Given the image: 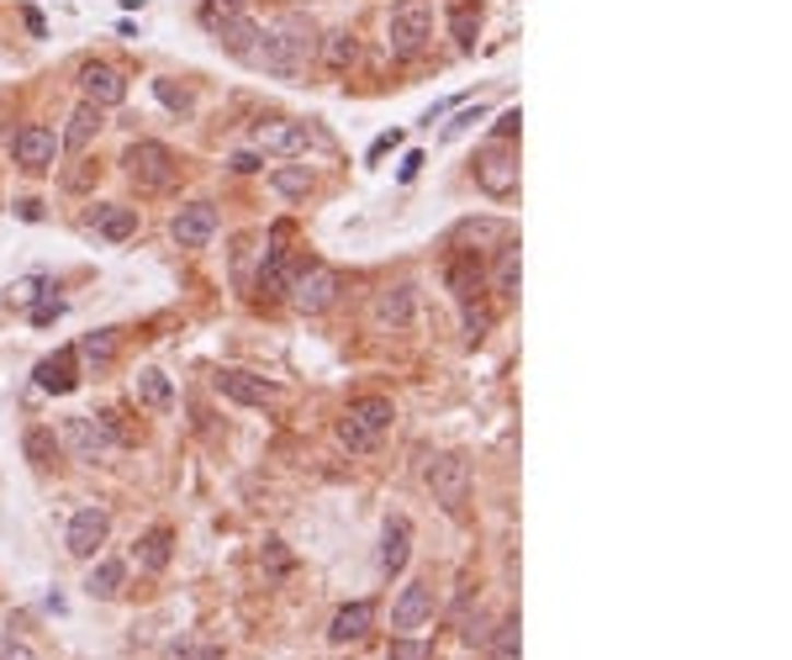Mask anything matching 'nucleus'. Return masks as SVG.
Listing matches in <instances>:
<instances>
[{"label": "nucleus", "instance_id": "f257e3e1", "mask_svg": "<svg viewBox=\"0 0 792 660\" xmlns=\"http://www.w3.org/2000/svg\"><path fill=\"white\" fill-rule=\"evenodd\" d=\"M317 22L306 16V11H286V16H275L270 32H259V48H254V59L265 74H275V80H296L306 63L317 59Z\"/></svg>", "mask_w": 792, "mask_h": 660}, {"label": "nucleus", "instance_id": "f03ea898", "mask_svg": "<svg viewBox=\"0 0 792 660\" xmlns=\"http://www.w3.org/2000/svg\"><path fill=\"white\" fill-rule=\"evenodd\" d=\"M392 418H396L392 396H354V402L343 407V418H338V444L349 454H370L386 439Z\"/></svg>", "mask_w": 792, "mask_h": 660}, {"label": "nucleus", "instance_id": "7ed1b4c3", "mask_svg": "<svg viewBox=\"0 0 792 660\" xmlns=\"http://www.w3.org/2000/svg\"><path fill=\"white\" fill-rule=\"evenodd\" d=\"M428 37H433V5L428 0H396L392 16H386V48H392V59H418L428 48Z\"/></svg>", "mask_w": 792, "mask_h": 660}, {"label": "nucleus", "instance_id": "20e7f679", "mask_svg": "<svg viewBox=\"0 0 792 660\" xmlns=\"http://www.w3.org/2000/svg\"><path fill=\"white\" fill-rule=\"evenodd\" d=\"M59 450L69 454V460H80V465H101L106 454L117 450V439H112V428H106V418H63L59 428Z\"/></svg>", "mask_w": 792, "mask_h": 660}, {"label": "nucleus", "instance_id": "39448f33", "mask_svg": "<svg viewBox=\"0 0 792 660\" xmlns=\"http://www.w3.org/2000/svg\"><path fill=\"white\" fill-rule=\"evenodd\" d=\"M123 164H127V175L138 181V190H170V185H175V175H180L175 153L164 149V143H153V138L132 143V149L123 153Z\"/></svg>", "mask_w": 792, "mask_h": 660}, {"label": "nucleus", "instance_id": "423d86ee", "mask_svg": "<svg viewBox=\"0 0 792 660\" xmlns=\"http://www.w3.org/2000/svg\"><path fill=\"white\" fill-rule=\"evenodd\" d=\"M476 185L487 196H497V201L519 196V149L513 143H487L476 153Z\"/></svg>", "mask_w": 792, "mask_h": 660}, {"label": "nucleus", "instance_id": "0eeeda50", "mask_svg": "<svg viewBox=\"0 0 792 660\" xmlns=\"http://www.w3.org/2000/svg\"><path fill=\"white\" fill-rule=\"evenodd\" d=\"M286 297H291V306H296V312L317 317V312H328V306L338 301V275L328 270V265H302Z\"/></svg>", "mask_w": 792, "mask_h": 660}, {"label": "nucleus", "instance_id": "6e6552de", "mask_svg": "<svg viewBox=\"0 0 792 660\" xmlns=\"http://www.w3.org/2000/svg\"><path fill=\"white\" fill-rule=\"evenodd\" d=\"M428 491H433V502H444L450 512L465 508L470 502V465H465V454H439L428 465Z\"/></svg>", "mask_w": 792, "mask_h": 660}, {"label": "nucleus", "instance_id": "1a4fd4ad", "mask_svg": "<svg viewBox=\"0 0 792 660\" xmlns=\"http://www.w3.org/2000/svg\"><path fill=\"white\" fill-rule=\"evenodd\" d=\"M11 153H16V164L32 170V175H43V170H54V159H59V138H54V127H43V121H27L16 138H11Z\"/></svg>", "mask_w": 792, "mask_h": 660}, {"label": "nucleus", "instance_id": "9d476101", "mask_svg": "<svg viewBox=\"0 0 792 660\" xmlns=\"http://www.w3.org/2000/svg\"><path fill=\"white\" fill-rule=\"evenodd\" d=\"M106 534H112V512H106V508H80L74 518H69L63 549H69L74 560H91L95 549L106 544Z\"/></svg>", "mask_w": 792, "mask_h": 660}, {"label": "nucleus", "instance_id": "9b49d317", "mask_svg": "<svg viewBox=\"0 0 792 660\" xmlns=\"http://www.w3.org/2000/svg\"><path fill=\"white\" fill-rule=\"evenodd\" d=\"M513 239V222L508 217H470V222H459L455 228V248L459 254H497L502 243Z\"/></svg>", "mask_w": 792, "mask_h": 660}, {"label": "nucleus", "instance_id": "f8f14e48", "mask_svg": "<svg viewBox=\"0 0 792 660\" xmlns=\"http://www.w3.org/2000/svg\"><path fill=\"white\" fill-rule=\"evenodd\" d=\"M254 143H259L265 153H280V159H302V153L312 149V132H306L302 121H291V117H270V121L254 127Z\"/></svg>", "mask_w": 792, "mask_h": 660}, {"label": "nucleus", "instance_id": "ddd939ff", "mask_svg": "<svg viewBox=\"0 0 792 660\" xmlns=\"http://www.w3.org/2000/svg\"><path fill=\"white\" fill-rule=\"evenodd\" d=\"M212 386L228 396V402H238V407H270L275 396V381H265V375H248V370H217Z\"/></svg>", "mask_w": 792, "mask_h": 660}, {"label": "nucleus", "instance_id": "4468645a", "mask_svg": "<svg viewBox=\"0 0 792 660\" xmlns=\"http://www.w3.org/2000/svg\"><path fill=\"white\" fill-rule=\"evenodd\" d=\"M217 233V207L212 201H190V207L175 211V222H170V239L180 243V248H207Z\"/></svg>", "mask_w": 792, "mask_h": 660}, {"label": "nucleus", "instance_id": "2eb2a0df", "mask_svg": "<svg viewBox=\"0 0 792 660\" xmlns=\"http://www.w3.org/2000/svg\"><path fill=\"white\" fill-rule=\"evenodd\" d=\"M428 618H433V581H407L401 587V598H396V607H392V629H401V634H412V629H423Z\"/></svg>", "mask_w": 792, "mask_h": 660}, {"label": "nucleus", "instance_id": "dca6fc26", "mask_svg": "<svg viewBox=\"0 0 792 660\" xmlns=\"http://www.w3.org/2000/svg\"><path fill=\"white\" fill-rule=\"evenodd\" d=\"M80 91H85V101L91 106H123L127 101V80L112 69V63H80Z\"/></svg>", "mask_w": 792, "mask_h": 660}, {"label": "nucleus", "instance_id": "f3484780", "mask_svg": "<svg viewBox=\"0 0 792 660\" xmlns=\"http://www.w3.org/2000/svg\"><path fill=\"white\" fill-rule=\"evenodd\" d=\"M37 391H48V396H63V391L80 386V355H74V344H63L59 355H48V360H37Z\"/></svg>", "mask_w": 792, "mask_h": 660}, {"label": "nucleus", "instance_id": "a211bd4d", "mask_svg": "<svg viewBox=\"0 0 792 660\" xmlns=\"http://www.w3.org/2000/svg\"><path fill=\"white\" fill-rule=\"evenodd\" d=\"M291 280H296V265H291V254L280 248V233H270V248H265V265H259V297H286L291 291Z\"/></svg>", "mask_w": 792, "mask_h": 660}, {"label": "nucleus", "instance_id": "6ab92c4d", "mask_svg": "<svg viewBox=\"0 0 792 660\" xmlns=\"http://www.w3.org/2000/svg\"><path fill=\"white\" fill-rule=\"evenodd\" d=\"M375 629V602H343L334 613V624H328V645H354V639H365Z\"/></svg>", "mask_w": 792, "mask_h": 660}, {"label": "nucleus", "instance_id": "aec40b11", "mask_svg": "<svg viewBox=\"0 0 792 660\" xmlns=\"http://www.w3.org/2000/svg\"><path fill=\"white\" fill-rule=\"evenodd\" d=\"M259 22H254V16H248V11H238V16H233V22H222V27L212 32L217 43H222V54H233V59H254V48H259Z\"/></svg>", "mask_w": 792, "mask_h": 660}, {"label": "nucleus", "instance_id": "412c9836", "mask_svg": "<svg viewBox=\"0 0 792 660\" xmlns=\"http://www.w3.org/2000/svg\"><path fill=\"white\" fill-rule=\"evenodd\" d=\"M407 555H412V523H407V518H386V529H381V570H386V576H401V570H407Z\"/></svg>", "mask_w": 792, "mask_h": 660}, {"label": "nucleus", "instance_id": "4be33fe9", "mask_svg": "<svg viewBox=\"0 0 792 660\" xmlns=\"http://www.w3.org/2000/svg\"><path fill=\"white\" fill-rule=\"evenodd\" d=\"M481 280H487V270H481V259H476V254H455V259L444 265V286L455 291L459 306L481 297Z\"/></svg>", "mask_w": 792, "mask_h": 660}, {"label": "nucleus", "instance_id": "5701e85b", "mask_svg": "<svg viewBox=\"0 0 792 660\" xmlns=\"http://www.w3.org/2000/svg\"><path fill=\"white\" fill-rule=\"evenodd\" d=\"M95 132H101V106H91V101H80L74 112H69V127H63L59 149L69 153H85L95 143Z\"/></svg>", "mask_w": 792, "mask_h": 660}, {"label": "nucleus", "instance_id": "b1692460", "mask_svg": "<svg viewBox=\"0 0 792 660\" xmlns=\"http://www.w3.org/2000/svg\"><path fill=\"white\" fill-rule=\"evenodd\" d=\"M91 228L106 243H123V239H132V233H138V211L117 207V201H101V207L91 211Z\"/></svg>", "mask_w": 792, "mask_h": 660}, {"label": "nucleus", "instance_id": "393cba45", "mask_svg": "<svg viewBox=\"0 0 792 660\" xmlns=\"http://www.w3.org/2000/svg\"><path fill=\"white\" fill-rule=\"evenodd\" d=\"M519 280H523V254H519V239H508L497 248V265H491V291L502 301L519 297Z\"/></svg>", "mask_w": 792, "mask_h": 660}, {"label": "nucleus", "instance_id": "a878e982", "mask_svg": "<svg viewBox=\"0 0 792 660\" xmlns=\"http://www.w3.org/2000/svg\"><path fill=\"white\" fill-rule=\"evenodd\" d=\"M317 59H323V69H334V74H343L349 63L360 59V43H354V32H349V27L323 32V37H317Z\"/></svg>", "mask_w": 792, "mask_h": 660}, {"label": "nucleus", "instance_id": "bb28decb", "mask_svg": "<svg viewBox=\"0 0 792 660\" xmlns=\"http://www.w3.org/2000/svg\"><path fill=\"white\" fill-rule=\"evenodd\" d=\"M375 323H381V328H407V323H412V286H407V280L375 297Z\"/></svg>", "mask_w": 792, "mask_h": 660}, {"label": "nucleus", "instance_id": "cd10ccee", "mask_svg": "<svg viewBox=\"0 0 792 660\" xmlns=\"http://www.w3.org/2000/svg\"><path fill=\"white\" fill-rule=\"evenodd\" d=\"M123 587H127V566H123V560H101V566L85 576V598H95V602H112Z\"/></svg>", "mask_w": 792, "mask_h": 660}, {"label": "nucleus", "instance_id": "c85d7f7f", "mask_svg": "<svg viewBox=\"0 0 792 660\" xmlns=\"http://www.w3.org/2000/svg\"><path fill=\"white\" fill-rule=\"evenodd\" d=\"M132 386H138V402H143V407H153V413H170V407H175V386H170V375H164V370H138V381H132Z\"/></svg>", "mask_w": 792, "mask_h": 660}, {"label": "nucleus", "instance_id": "c756f323", "mask_svg": "<svg viewBox=\"0 0 792 660\" xmlns=\"http://www.w3.org/2000/svg\"><path fill=\"white\" fill-rule=\"evenodd\" d=\"M85 364H95V370H106V364L117 360V328H95L80 338V349H74Z\"/></svg>", "mask_w": 792, "mask_h": 660}, {"label": "nucleus", "instance_id": "7c9ffc66", "mask_svg": "<svg viewBox=\"0 0 792 660\" xmlns=\"http://www.w3.org/2000/svg\"><path fill=\"white\" fill-rule=\"evenodd\" d=\"M270 185L286 196V201H306V190H312V170H306V164H280V170H270Z\"/></svg>", "mask_w": 792, "mask_h": 660}, {"label": "nucleus", "instance_id": "2f4dec72", "mask_svg": "<svg viewBox=\"0 0 792 660\" xmlns=\"http://www.w3.org/2000/svg\"><path fill=\"white\" fill-rule=\"evenodd\" d=\"M132 555H138V570H164L170 566V529H149Z\"/></svg>", "mask_w": 792, "mask_h": 660}, {"label": "nucleus", "instance_id": "473e14b6", "mask_svg": "<svg viewBox=\"0 0 792 660\" xmlns=\"http://www.w3.org/2000/svg\"><path fill=\"white\" fill-rule=\"evenodd\" d=\"M22 450L37 471H48L54 460H59V439H54V428H27V439H22Z\"/></svg>", "mask_w": 792, "mask_h": 660}, {"label": "nucleus", "instance_id": "72a5a7b5", "mask_svg": "<svg viewBox=\"0 0 792 660\" xmlns=\"http://www.w3.org/2000/svg\"><path fill=\"white\" fill-rule=\"evenodd\" d=\"M450 32H455V43H459V48L470 54V48H476V32H481V11H476L470 0H459V5H455V16H450Z\"/></svg>", "mask_w": 792, "mask_h": 660}, {"label": "nucleus", "instance_id": "f704fd0d", "mask_svg": "<svg viewBox=\"0 0 792 660\" xmlns=\"http://www.w3.org/2000/svg\"><path fill=\"white\" fill-rule=\"evenodd\" d=\"M519 645H523V634H519V613H513L491 634V660H519Z\"/></svg>", "mask_w": 792, "mask_h": 660}, {"label": "nucleus", "instance_id": "c9c22d12", "mask_svg": "<svg viewBox=\"0 0 792 660\" xmlns=\"http://www.w3.org/2000/svg\"><path fill=\"white\" fill-rule=\"evenodd\" d=\"M238 11H244V0H201V27L217 32L222 22H233Z\"/></svg>", "mask_w": 792, "mask_h": 660}, {"label": "nucleus", "instance_id": "e433bc0d", "mask_svg": "<svg viewBox=\"0 0 792 660\" xmlns=\"http://www.w3.org/2000/svg\"><path fill=\"white\" fill-rule=\"evenodd\" d=\"M259 566H265V576H270V581H280V576L291 570V555H286V544H280V540H265V555H259Z\"/></svg>", "mask_w": 792, "mask_h": 660}, {"label": "nucleus", "instance_id": "4c0bfd02", "mask_svg": "<svg viewBox=\"0 0 792 660\" xmlns=\"http://www.w3.org/2000/svg\"><path fill=\"white\" fill-rule=\"evenodd\" d=\"M153 95H159V101H164L170 112H180V117H190V112H196V101H190V91H175L170 80H153Z\"/></svg>", "mask_w": 792, "mask_h": 660}, {"label": "nucleus", "instance_id": "58836bf2", "mask_svg": "<svg viewBox=\"0 0 792 660\" xmlns=\"http://www.w3.org/2000/svg\"><path fill=\"white\" fill-rule=\"evenodd\" d=\"M491 328V312L487 306H476V301H465V344H481Z\"/></svg>", "mask_w": 792, "mask_h": 660}, {"label": "nucleus", "instance_id": "ea45409f", "mask_svg": "<svg viewBox=\"0 0 792 660\" xmlns=\"http://www.w3.org/2000/svg\"><path fill=\"white\" fill-rule=\"evenodd\" d=\"M433 650H428L423 639H392V650H386V660H428Z\"/></svg>", "mask_w": 792, "mask_h": 660}, {"label": "nucleus", "instance_id": "a19ab883", "mask_svg": "<svg viewBox=\"0 0 792 660\" xmlns=\"http://www.w3.org/2000/svg\"><path fill=\"white\" fill-rule=\"evenodd\" d=\"M0 660H37L27 639H16V634H0Z\"/></svg>", "mask_w": 792, "mask_h": 660}, {"label": "nucleus", "instance_id": "79ce46f5", "mask_svg": "<svg viewBox=\"0 0 792 660\" xmlns=\"http://www.w3.org/2000/svg\"><path fill=\"white\" fill-rule=\"evenodd\" d=\"M59 317H63V301L59 297H43L37 306H32V323H37V328H48V323H59Z\"/></svg>", "mask_w": 792, "mask_h": 660}, {"label": "nucleus", "instance_id": "37998d69", "mask_svg": "<svg viewBox=\"0 0 792 660\" xmlns=\"http://www.w3.org/2000/svg\"><path fill=\"white\" fill-rule=\"evenodd\" d=\"M175 660H222V650H217V645H180Z\"/></svg>", "mask_w": 792, "mask_h": 660}, {"label": "nucleus", "instance_id": "c03bdc74", "mask_svg": "<svg viewBox=\"0 0 792 660\" xmlns=\"http://www.w3.org/2000/svg\"><path fill=\"white\" fill-rule=\"evenodd\" d=\"M513 132H519V112H502V121H497V138H491V143H508Z\"/></svg>", "mask_w": 792, "mask_h": 660}, {"label": "nucleus", "instance_id": "a18cd8bd", "mask_svg": "<svg viewBox=\"0 0 792 660\" xmlns=\"http://www.w3.org/2000/svg\"><path fill=\"white\" fill-rule=\"evenodd\" d=\"M470 121H481V106H476V112H459V117L450 121V127H444V138H459V132H465Z\"/></svg>", "mask_w": 792, "mask_h": 660}, {"label": "nucleus", "instance_id": "49530a36", "mask_svg": "<svg viewBox=\"0 0 792 660\" xmlns=\"http://www.w3.org/2000/svg\"><path fill=\"white\" fill-rule=\"evenodd\" d=\"M465 639H470V645L487 639V618H481V607H476V618H465Z\"/></svg>", "mask_w": 792, "mask_h": 660}, {"label": "nucleus", "instance_id": "de8ad7c7", "mask_svg": "<svg viewBox=\"0 0 792 660\" xmlns=\"http://www.w3.org/2000/svg\"><path fill=\"white\" fill-rule=\"evenodd\" d=\"M233 170H238V175H254V170H259V153H233Z\"/></svg>", "mask_w": 792, "mask_h": 660}]
</instances>
